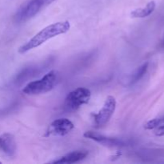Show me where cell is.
<instances>
[{"mask_svg": "<svg viewBox=\"0 0 164 164\" xmlns=\"http://www.w3.org/2000/svg\"><path fill=\"white\" fill-rule=\"evenodd\" d=\"M70 28H71V24L68 21H62L51 24L43 28L37 34H35L34 37L31 38L27 43H26L25 44L20 47L19 49V53L24 54L34 48L38 47L41 46L43 43H44L46 41L49 40L50 38L68 32Z\"/></svg>", "mask_w": 164, "mask_h": 164, "instance_id": "cell-1", "label": "cell"}, {"mask_svg": "<svg viewBox=\"0 0 164 164\" xmlns=\"http://www.w3.org/2000/svg\"><path fill=\"white\" fill-rule=\"evenodd\" d=\"M57 79V74L55 71L48 72L38 80H35L28 83L23 89V92L28 95H35L44 94L51 91Z\"/></svg>", "mask_w": 164, "mask_h": 164, "instance_id": "cell-2", "label": "cell"}, {"mask_svg": "<svg viewBox=\"0 0 164 164\" xmlns=\"http://www.w3.org/2000/svg\"><path fill=\"white\" fill-rule=\"evenodd\" d=\"M91 97V91L85 87H79L72 91L66 97L64 107L68 111H75L81 106L89 103Z\"/></svg>", "mask_w": 164, "mask_h": 164, "instance_id": "cell-3", "label": "cell"}, {"mask_svg": "<svg viewBox=\"0 0 164 164\" xmlns=\"http://www.w3.org/2000/svg\"><path fill=\"white\" fill-rule=\"evenodd\" d=\"M55 0H29L20 10L18 11L16 19L19 22L30 19L42 10L51 4Z\"/></svg>", "mask_w": 164, "mask_h": 164, "instance_id": "cell-4", "label": "cell"}, {"mask_svg": "<svg viewBox=\"0 0 164 164\" xmlns=\"http://www.w3.org/2000/svg\"><path fill=\"white\" fill-rule=\"evenodd\" d=\"M116 108V100L113 96H108L105 100L102 109L99 112L93 115L94 123L96 127L105 126L112 117L113 114Z\"/></svg>", "mask_w": 164, "mask_h": 164, "instance_id": "cell-5", "label": "cell"}, {"mask_svg": "<svg viewBox=\"0 0 164 164\" xmlns=\"http://www.w3.org/2000/svg\"><path fill=\"white\" fill-rule=\"evenodd\" d=\"M74 123L66 118H61L53 121L48 127L45 136H64L74 129Z\"/></svg>", "mask_w": 164, "mask_h": 164, "instance_id": "cell-6", "label": "cell"}, {"mask_svg": "<svg viewBox=\"0 0 164 164\" xmlns=\"http://www.w3.org/2000/svg\"><path fill=\"white\" fill-rule=\"evenodd\" d=\"M84 137L86 139H90L91 140H94L102 144L103 146L110 147H122L124 146L123 141L115 139V138H110V137L104 136L103 134H100L99 133H96L94 131H86L84 133Z\"/></svg>", "mask_w": 164, "mask_h": 164, "instance_id": "cell-7", "label": "cell"}, {"mask_svg": "<svg viewBox=\"0 0 164 164\" xmlns=\"http://www.w3.org/2000/svg\"><path fill=\"white\" fill-rule=\"evenodd\" d=\"M0 150L7 155L12 156L16 150V143L11 134L6 133L0 136Z\"/></svg>", "mask_w": 164, "mask_h": 164, "instance_id": "cell-8", "label": "cell"}, {"mask_svg": "<svg viewBox=\"0 0 164 164\" xmlns=\"http://www.w3.org/2000/svg\"><path fill=\"white\" fill-rule=\"evenodd\" d=\"M88 154V152L86 150H76L69 154H67L64 156L59 158L57 160L51 162L52 163H75L79 161L84 159Z\"/></svg>", "mask_w": 164, "mask_h": 164, "instance_id": "cell-9", "label": "cell"}, {"mask_svg": "<svg viewBox=\"0 0 164 164\" xmlns=\"http://www.w3.org/2000/svg\"><path fill=\"white\" fill-rule=\"evenodd\" d=\"M156 4L154 1H150L143 8H138L136 10H134L130 13V16L132 18H145L149 16L153 13L155 9Z\"/></svg>", "mask_w": 164, "mask_h": 164, "instance_id": "cell-10", "label": "cell"}, {"mask_svg": "<svg viewBox=\"0 0 164 164\" xmlns=\"http://www.w3.org/2000/svg\"><path fill=\"white\" fill-rule=\"evenodd\" d=\"M148 65L149 63L148 62H145L143 65L139 67V68L137 69V71L134 72V74L132 75L131 79H130V84H134L135 82H139L143 77L144 75L147 73V69H148Z\"/></svg>", "mask_w": 164, "mask_h": 164, "instance_id": "cell-11", "label": "cell"}, {"mask_svg": "<svg viewBox=\"0 0 164 164\" xmlns=\"http://www.w3.org/2000/svg\"><path fill=\"white\" fill-rule=\"evenodd\" d=\"M161 125V120L160 119H154L150 121H148L145 125H144V128L146 130H153L154 128H156L158 126Z\"/></svg>", "mask_w": 164, "mask_h": 164, "instance_id": "cell-12", "label": "cell"}, {"mask_svg": "<svg viewBox=\"0 0 164 164\" xmlns=\"http://www.w3.org/2000/svg\"><path fill=\"white\" fill-rule=\"evenodd\" d=\"M154 134L156 136H163L164 135V124L158 126L156 128H154Z\"/></svg>", "mask_w": 164, "mask_h": 164, "instance_id": "cell-13", "label": "cell"}, {"mask_svg": "<svg viewBox=\"0 0 164 164\" xmlns=\"http://www.w3.org/2000/svg\"><path fill=\"white\" fill-rule=\"evenodd\" d=\"M163 47H164V38H163Z\"/></svg>", "mask_w": 164, "mask_h": 164, "instance_id": "cell-14", "label": "cell"}, {"mask_svg": "<svg viewBox=\"0 0 164 164\" xmlns=\"http://www.w3.org/2000/svg\"><path fill=\"white\" fill-rule=\"evenodd\" d=\"M0 163H1V162H0Z\"/></svg>", "mask_w": 164, "mask_h": 164, "instance_id": "cell-15", "label": "cell"}]
</instances>
